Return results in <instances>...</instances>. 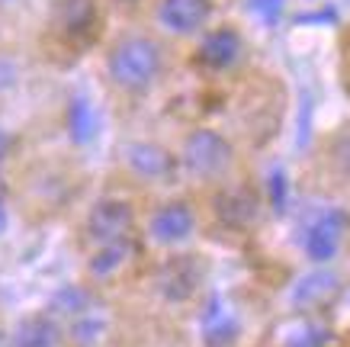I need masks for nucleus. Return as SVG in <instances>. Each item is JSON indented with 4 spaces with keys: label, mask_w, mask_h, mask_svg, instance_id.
Wrapping results in <instances>:
<instances>
[{
    "label": "nucleus",
    "mask_w": 350,
    "mask_h": 347,
    "mask_svg": "<svg viewBox=\"0 0 350 347\" xmlns=\"http://www.w3.org/2000/svg\"><path fill=\"white\" fill-rule=\"evenodd\" d=\"M161 68H164L161 45L148 36H126L107 55V71L113 77V84L129 90V94L148 90L158 81Z\"/></svg>",
    "instance_id": "obj_1"
},
{
    "label": "nucleus",
    "mask_w": 350,
    "mask_h": 347,
    "mask_svg": "<svg viewBox=\"0 0 350 347\" xmlns=\"http://www.w3.org/2000/svg\"><path fill=\"white\" fill-rule=\"evenodd\" d=\"M232 145L215 129H196L183 142V168L200 180H215L232 168Z\"/></svg>",
    "instance_id": "obj_2"
},
{
    "label": "nucleus",
    "mask_w": 350,
    "mask_h": 347,
    "mask_svg": "<svg viewBox=\"0 0 350 347\" xmlns=\"http://www.w3.org/2000/svg\"><path fill=\"white\" fill-rule=\"evenodd\" d=\"M202 280V264L193 254H174L170 261L161 264L158 277H154V290L161 293L164 303H190Z\"/></svg>",
    "instance_id": "obj_3"
},
{
    "label": "nucleus",
    "mask_w": 350,
    "mask_h": 347,
    "mask_svg": "<svg viewBox=\"0 0 350 347\" xmlns=\"http://www.w3.org/2000/svg\"><path fill=\"white\" fill-rule=\"evenodd\" d=\"M213 212L225 229L244 231L257 225V219H260V196L251 187H244V183L222 187L213 196Z\"/></svg>",
    "instance_id": "obj_4"
},
{
    "label": "nucleus",
    "mask_w": 350,
    "mask_h": 347,
    "mask_svg": "<svg viewBox=\"0 0 350 347\" xmlns=\"http://www.w3.org/2000/svg\"><path fill=\"white\" fill-rule=\"evenodd\" d=\"M135 222V209L126 200H100L94 203V209L87 216V235L96 244H109L126 238L129 229Z\"/></svg>",
    "instance_id": "obj_5"
},
{
    "label": "nucleus",
    "mask_w": 350,
    "mask_h": 347,
    "mask_svg": "<svg viewBox=\"0 0 350 347\" xmlns=\"http://www.w3.org/2000/svg\"><path fill=\"white\" fill-rule=\"evenodd\" d=\"M213 13V0H158V23L174 36L200 32Z\"/></svg>",
    "instance_id": "obj_6"
},
{
    "label": "nucleus",
    "mask_w": 350,
    "mask_h": 347,
    "mask_svg": "<svg viewBox=\"0 0 350 347\" xmlns=\"http://www.w3.org/2000/svg\"><path fill=\"white\" fill-rule=\"evenodd\" d=\"M241 49H244L241 36H238L232 26H219V29L202 36L200 49H196V62H200L206 71H228V68L238 64Z\"/></svg>",
    "instance_id": "obj_7"
},
{
    "label": "nucleus",
    "mask_w": 350,
    "mask_h": 347,
    "mask_svg": "<svg viewBox=\"0 0 350 347\" xmlns=\"http://www.w3.org/2000/svg\"><path fill=\"white\" fill-rule=\"evenodd\" d=\"M193 229H196V216H193V209L187 206V203L174 200V203H164L154 216H151V238L158 244H180L187 242L193 235Z\"/></svg>",
    "instance_id": "obj_8"
},
{
    "label": "nucleus",
    "mask_w": 350,
    "mask_h": 347,
    "mask_svg": "<svg viewBox=\"0 0 350 347\" xmlns=\"http://www.w3.org/2000/svg\"><path fill=\"white\" fill-rule=\"evenodd\" d=\"M347 225V216L340 209H331L325 212L319 222H312L306 231V254L308 261L315 264H328L334 261V254L340 248V231Z\"/></svg>",
    "instance_id": "obj_9"
},
{
    "label": "nucleus",
    "mask_w": 350,
    "mask_h": 347,
    "mask_svg": "<svg viewBox=\"0 0 350 347\" xmlns=\"http://www.w3.org/2000/svg\"><path fill=\"white\" fill-rule=\"evenodd\" d=\"M126 168L142 180H164L174 174L177 158L158 142H132L126 148Z\"/></svg>",
    "instance_id": "obj_10"
},
{
    "label": "nucleus",
    "mask_w": 350,
    "mask_h": 347,
    "mask_svg": "<svg viewBox=\"0 0 350 347\" xmlns=\"http://www.w3.org/2000/svg\"><path fill=\"white\" fill-rule=\"evenodd\" d=\"M340 290V280L334 270L328 267H319V270H308L302 280H296L293 286V305L296 309H315V305H325L331 296Z\"/></svg>",
    "instance_id": "obj_11"
},
{
    "label": "nucleus",
    "mask_w": 350,
    "mask_h": 347,
    "mask_svg": "<svg viewBox=\"0 0 350 347\" xmlns=\"http://www.w3.org/2000/svg\"><path fill=\"white\" fill-rule=\"evenodd\" d=\"M55 20L68 39H84L96 26V0H58Z\"/></svg>",
    "instance_id": "obj_12"
},
{
    "label": "nucleus",
    "mask_w": 350,
    "mask_h": 347,
    "mask_svg": "<svg viewBox=\"0 0 350 347\" xmlns=\"http://www.w3.org/2000/svg\"><path fill=\"white\" fill-rule=\"evenodd\" d=\"M200 328H202V337H206V347H228L238 337V322L232 318V312L225 309V303L219 296L209 299Z\"/></svg>",
    "instance_id": "obj_13"
},
{
    "label": "nucleus",
    "mask_w": 350,
    "mask_h": 347,
    "mask_svg": "<svg viewBox=\"0 0 350 347\" xmlns=\"http://www.w3.org/2000/svg\"><path fill=\"white\" fill-rule=\"evenodd\" d=\"M62 328L52 316H26L13 331V347H58Z\"/></svg>",
    "instance_id": "obj_14"
},
{
    "label": "nucleus",
    "mask_w": 350,
    "mask_h": 347,
    "mask_svg": "<svg viewBox=\"0 0 350 347\" xmlns=\"http://www.w3.org/2000/svg\"><path fill=\"white\" fill-rule=\"evenodd\" d=\"M68 136L75 145H87L96 136V110L87 94L71 97L68 103Z\"/></svg>",
    "instance_id": "obj_15"
},
{
    "label": "nucleus",
    "mask_w": 350,
    "mask_h": 347,
    "mask_svg": "<svg viewBox=\"0 0 350 347\" xmlns=\"http://www.w3.org/2000/svg\"><path fill=\"white\" fill-rule=\"evenodd\" d=\"M129 257V242L119 238V242H109V244H96V254L90 257V274L94 277H113L126 264Z\"/></svg>",
    "instance_id": "obj_16"
},
{
    "label": "nucleus",
    "mask_w": 350,
    "mask_h": 347,
    "mask_svg": "<svg viewBox=\"0 0 350 347\" xmlns=\"http://www.w3.org/2000/svg\"><path fill=\"white\" fill-rule=\"evenodd\" d=\"M90 305V296L81 290V286H62L55 290L52 299H49V312L52 316H62V318H77L87 312Z\"/></svg>",
    "instance_id": "obj_17"
},
{
    "label": "nucleus",
    "mask_w": 350,
    "mask_h": 347,
    "mask_svg": "<svg viewBox=\"0 0 350 347\" xmlns=\"http://www.w3.org/2000/svg\"><path fill=\"white\" fill-rule=\"evenodd\" d=\"M267 193H270V203H273L276 212H286L289 180H286V170H283V168H273V170H270V177H267Z\"/></svg>",
    "instance_id": "obj_18"
},
{
    "label": "nucleus",
    "mask_w": 350,
    "mask_h": 347,
    "mask_svg": "<svg viewBox=\"0 0 350 347\" xmlns=\"http://www.w3.org/2000/svg\"><path fill=\"white\" fill-rule=\"evenodd\" d=\"M100 331H103V322H96V318H90V316L71 318V335H75V341L81 347H94Z\"/></svg>",
    "instance_id": "obj_19"
},
{
    "label": "nucleus",
    "mask_w": 350,
    "mask_h": 347,
    "mask_svg": "<svg viewBox=\"0 0 350 347\" xmlns=\"http://www.w3.org/2000/svg\"><path fill=\"white\" fill-rule=\"evenodd\" d=\"M283 7H286V0H247V10L264 26H276L283 20Z\"/></svg>",
    "instance_id": "obj_20"
},
{
    "label": "nucleus",
    "mask_w": 350,
    "mask_h": 347,
    "mask_svg": "<svg viewBox=\"0 0 350 347\" xmlns=\"http://www.w3.org/2000/svg\"><path fill=\"white\" fill-rule=\"evenodd\" d=\"M331 341V331H325V328H315V325H308L302 328L299 335H293L286 341V347H325Z\"/></svg>",
    "instance_id": "obj_21"
},
{
    "label": "nucleus",
    "mask_w": 350,
    "mask_h": 347,
    "mask_svg": "<svg viewBox=\"0 0 350 347\" xmlns=\"http://www.w3.org/2000/svg\"><path fill=\"white\" fill-rule=\"evenodd\" d=\"M13 84H16V64L0 58V90H10Z\"/></svg>",
    "instance_id": "obj_22"
},
{
    "label": "nucleus",
    "mask_w": 350,
    "mask_h": 347,
    "mask_svg": "<svg viewBox=\"0 0 350 347\" xmlns=\"http://www.w3.org/2000/svg\"><path fill=\"white\" fill-rule=\"evenodd\" d=\"M312 110H308V97H306V106H302V116H299V148L308 145V119H312Z\"/></svg>",
    "instance_id": "obj_23"
},
{
    "label": "nucleus",
    "mask_w": 350,
    "mask_h": 347,
    "mask_svg": "<svg viewBox=\"0 0 350 347\" xmlns=\"http://www.w3.org/2000/svg\"><path fill=\"white\" fill-rule=\"evenodd\" d=\"M0 347H13V335H7L3 328H0Z\"/></svg>",
    "instance_id": "obj_24"
},
{
    "label": "nucleus",
    "mask_w": 350,
    "mask_h": 347,
    "mask_svg": "<svg viewBox=\"0 0 350 347\" xmlns=\"http://www.w3.org/2000/svg\"><path fill=\"white\" fill-rule=\"evenodd\" d=\"M3 229H7V209H3V203H0V235H3Z\"/></svg>",
    "instance_id": "obj_25"
},
{
    "label": "nucleus",
    "mask_w": 350,
    "mask_h": 347,
    "mask_svg": "<svg viewBox=\"0 0 350 347\" xmlns=\"http://www.w3.org/2000/svg\"><path fill=\"white\" fill-rule=\"evenodd\" d=\"M113 3H119V7H135V3H142V0H113Z\"/></svg>",
    "instance_id": "obj_26"
}]
</instances>
